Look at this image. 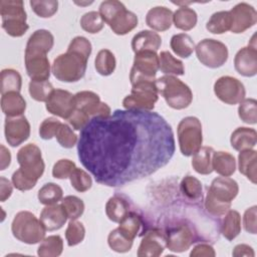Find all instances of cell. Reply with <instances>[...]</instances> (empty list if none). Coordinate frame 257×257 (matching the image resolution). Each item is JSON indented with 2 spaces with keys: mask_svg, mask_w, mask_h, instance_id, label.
<instances>
[{
  "mask_svg": "<svg viewBox=\"0 0 257 257\" xmlns=\"http://www.w3.org/2000/svg\"><path fill=\"white\" fill-rule=\"evenodd\" d=\"M85 236V228L81 222L70 220L65 230V239L69 247L81 243Z\"/></svg>",
  "mask_w": 257,
  "mask_h": 257,
  "instance_id": "obj_50",
  "label": "cell"
},
{
  "mask_svg": "<svg viewBox=\"0 0 257 257\" xmlns=\"http://www.w3.org/2000/svg\"><path fill=\"white\" fill-rule=\"evenodd\" d=\"M67 121L73 127V130L80 131L90 121V117L88 115H86L85 113H83L82 111L74 108L73 112L71 113V115L69 116Z\"/></svg>",
  "mask_w": 257,
  "mask_h": 257,
  "instance_id": "obj_56",
  "label": "cell"
},
{
  "mask_svg": "<svg viewBox=\"0 0 257 257\" xmlns=\"http://www.w3.org/2000/svg\"><path fill=\"white\" fill-rule=\"evenodd\" d=\"M173 11L165 6L151 8L146 15L147 25L156 31H166L172 26Z\"/></svg>",
  "mask_w": 257,
  "mask_h": 257,
  "instance_id": "obj_24",
  "label": "cell"
},
{
  "mask_svg": "<svg viewBox=\"0 0 257 257\" xmlns=\"http://www.w3.org/2000/svg\"><path fill=\"white\" fill-rule=\"evenodd\" d=\"M39 219L46 231H56L63 227L68 218L61 204H54L43 208Z\"/></svg>",
  "mask_w": 257,
  "mask_h": 257,
  "instance_id": "obj_23",
  "label": "cell"
},
{
  "mask_svg": "<svg viewBox=\"0 0 257 257\" xmlns=\"http://www.w3.org/2000/svg\"><path fill=\"white\" fill-rule=\"evenodd\" d=\"M232 255L235 257H240V256L254 257L255 253L251 246H249L247 244H238L234 247V249L232 251Z\"/></svg>",
  "mask_w": 257,
  "mask_h": 257,
  "instance_id": "obj_59",
  "label": "cell"
},
{
  "mask_svg": "<svg viewBox=\"0 0 257 257\" xmlns=\"http://www.w3.org/2000/svg\"><path fill=\"white\" fill-rule=\"evenodd\" d=\"M10 163H11V154L3 145H1V166H0V170L1 171L5 170L10 165Z\"/></svg>",
  "mask_w": 257,
  "mask_h": 257,
  "instance_id": "obj_60",
  "label": "cell"
},
{
  "mask_svg": "<svg viewBox=\"0 0 257 257\" xmlns=\"http://www.w3.org/2000/svg\"><path fill=\"white\" fill-rule=\"evenodd\" d=\"M158 99L159 92L156 81L142 80L132 84L131 94L123 98L122 105L125 109L151 111Z\"/></svg>",
  "mask_w": 257,
  "mask_h": 257,
  "instance_id": "obj_9",
  "label": "cell"
},
{
  "mask_svg": "<svg viewBox=\"0 0 257 257\" xmlns=\"http://www.w3.org/2000/svg\"><path fill=\"white\" fill-rule=\"evenodd\" d=\"M118 230L127 239L133 240L137 237L142 227V219L135 212H128L126 216L118 223Z\"/></svg>",
  "mask_w": 257,
  "mask_h": 257,
  "instance_id": "obj_42",
  "label": "cell"
},
{
  "mask_svg": "<svg viewBox=\"0 0 257 257\" xmlns=\"http://www.w3.org/2000/svg\"><path fill=\"white\" fill-rule=\"evenodd\" d=\"M216 252L214 248L207 243H200L196 245L190 252L191 257H214Z\"/></svg>",
  "mask_w": 257,
  "mask_h": 257,
  "instance_id": "obj_57",
  "label": "cell"
},
{
  "mask_svg": "<svg viewBox=\"0 0 257 257\" xmlns=\"http://www.w3.org/2000/svg\"><path fill=\"white\" fill-rule=\"evenodd\" d=\"M239 172L244 175L250 182L256 184L257 169V152L253 149L244 150L238 156Z\"/></svg>",
  "mask_w": 257,
  "mask_h": 257,
  "instance_id": "obj_28",
  "label": "cell"
},
{
  "mask_svg": "<svg viewBox=\"0 0 257 257\" xmlns=\"http://www.w3.org/2000/svg\"><path fill=\"white\" fill-rule=\"evenodd\" d=\"M115 65L116 60L114 54L109 49H101L98 51L94 60V66L100 75H110L114 71Z\"/></svg>",
  "mask_w": 257,
  "mask_h": 257,
  "instance_id": "obj_41",
  "label": "cell"
},
{
  "mask_svg": "<svg viewBox=\"0 0 257 257\" xmlns=\"http://www.w3.org/2000/svg\"><path fill=\"white\" fill-rule=\"evenodd\" d=\"M13 186L19 191H29L35 187L37 180L25 175L20 169L16 170L11 178Z\"/></svg>",
  "mask_w": 257,
  "mask_h": 257,
  "instance_id": "obj_52",
  "label": "cell"
},
{
  "mask_svg": "<svg viewBox=\"0 0 257 257\" xmlns=\"http://www.w3.org/2000/svg\"><path fill=\"white\" fill-rule=\"evenodd\" d=\"M53 89L48 80H30L28 86L30 96L36 101H46Z\"/></svg>",
  "mask_w": 257,
  "mask_h": 257,
  "instance_id": "obj_43",
  "label": "cell"
},
{
  "mask_svg": "<svg viewBox=\"0 0 257 257\" xmlns=\"http://www.w3.org/2000/svg\"><path fill=\"white\" fill-rule=\"evenodd\" d=\"M212 166L213 171L217 174L230 177L236 171V160L234 156L228 152H214L212 156Z\"/></svg>",
  "mask_w": 257,
  "mask_h": 257,
  "instance_id": "obj_29",
  "label": "cell"
},
{
  "mask_svg": "<svg viewBox=\"0 0 257 257\" xmlns=\"http://www.w3.org/2000/svg\"><path fill=\"white\" fill-rule=\"evenodd\" d=\"M160 69L159 55L153 50H143L136 53L134 65L131 69L130 80L134 84L142 80L156 81V74Z\"/></svg>",
  "mask_w": 257,
  "mask_h": 257,
  "instance_id": "obj_11",
  "label": "cell"
},
{
  "mask_svg": "<svg viewBox=\"0 0 257 257\" xmlns=\"http://www.w3.org/2000/svg\"><path fill=\"white\" fill-rule=\"evenodd\" d=\"M76 168L75 163L68 159H61L57 161L52 168V176L55 179H69L72 171Z\"/></svg>",
  "mask_w": 257,
  "mask_h": 257,
  "instance_id": "obj_53",
  "label": "cell"
},
{
  "mask_svg": "<svg viewBox=\"0 0 257 257\" xmlns=\"http://www.w3.org/2000/svg\"><path fill=\"white\" fill-rule=\"evenodd\" d=\"M24 61L31 80H48L51 67L47 54H24Z\"/></svg>",
  "mask_w": 257,
  "mask_h": 257,
  "instance_id": "obj_21",
  "label": "cell"
},
{
  "mask_svg": "<svg viewBox=\"0 0 257 257\" xmlns=\"http://www.w3.org/2000/svg\"><path fill=\"white\" fill-rule=\"evenodd\" d=\"M172 50L182 58H188L195 50V43L187 33H179L172 36L170 41Z\"/></svg>",
  "mask_w": 257,
  "mask_h": 257,
  "instance_id": "obj_34",
  "label": "cell"
},
{
  "mask_svg": "<svg viewBox=\"0 0 257 257\" xmlns=\"http://www.w3.org/2000/svg\"><path fill=\"white\" fill-rule=\"evenodd\" d=\"M61 206L70 220L78 219L84 212V203L76 196L64 197L61 200Z\"/></svg>",
  "mask_w": 257,
  "mask_h": 257,
  "instance_id": "obj_46",
  "label": "cell"
},
{
  "mask_svg": "<svg viewBox=\"0 0 257 257\" xmlns=\"http://www.w3.org/2000/svg\"><path fill=\"white\" fill-rule=\"evenodd\" d=\"M241 232V216L236 210H229L221 223V233L229 241L235 239Z\"/></svg>",
  "mask_w": 257,
  "mask_h": 257,
  "instance_id": "obj_32",
  "label": "cell"
},
{
  "mask_svg": "<svg viewBox=\"0 0 257 257\" xmlns=\"http://www.w3.org/2000/svg\"><path fill=\"white\" fill-rule=\"evenodd\" d=\"M54 138H56L58 144L65 149H71L77 143V136L73 133L68 124L62 122L56 131Z\"/></svg>",
  "mask_w": 257,
  "mask_h": 257,
  "instance_id": "obj_51",
  "label": "cell"
},
{
  "mask_svg": "<svg viewBox=\"0 0 257 257\" xmlns=\"http://www.w3.org/2000/svg\"><path fill=\"white\" fill-rule=\"evenodd\" d=\"M159 61L160 70L166 75H183L185 73L184 63L167 50L159 54Z\"/></svg>",
  "mask_w": 257,
  "mask_h": 257,
  "instance_id": "obj_38",
  "label": "cell"
},
{
  "mask_svg": "<svg viewBox=\"0 0 257 257\" xmlns=\"http://www.w3.org/2000/svg\"><path fill=\"white\" fill-rule=\"evenodd\" d=\"M80 26L84 31L94 34L99 32L103 28L104 21L102 20L99 12L89 11L81 16Z\"/></svg>",
  "mask_w": 257,
  "mask_h": 257,
  "instance_id": "obj_47",
  "label": "cell"
},
{
  "mask_svg": "<svg viewBox=\"0 0 257 257\" xmlns=\"http://www.w3.org/2000/svg\"><path fill=\"white\" fill-rule=\"evenodd\" d=\"M17 162L20 170L27 176L38 181L44 173L45 164L41 151L35 144H28L22 147L17 153Z\"/></svg>",
  "mask_w": 257,
  "mask_h": 257,
  "instance_id": "obj_12",
  "label": "cell"
},
{
  "mask_svg": "<svg viewBox=\"0 0 257 257\" xmlns=\"http://www.w3.org/2000/svg\"><path fill=\"white\" fill-rule=\"evenodd\" d=\"M0 14L2 28L12 37H21L28 30L27 15L21 0H1Z\"/></svg>",
  "mask_w": 257,
  "mask_h": 257,
  "instance_id": "obj_7",
  "label": "cell"
},
{
  "mask_svg": "<svg viewBox=\"0 0 257 257\" xmlns=\"http://www.w3.org/2000/svg\"><path fill=\"white\" fill-rule=\"evenodd\" d=\"M75 108L82 111L91 118L107 117L111 114V109L107 103L102 102L98 94L90 90L78 91L74 94Z\"/></svg>",
  "mask_w": 257,
  "mask_h": 257,
  "instance_id": "obj_14",
  "label": "cell"
},
{
  "mask_svg": "<svg viewBox=\"0 0 257 257\" xmlns=\"http://www.w3.org/2000/svg\"><path fill=\"white\" fill-rule=\"evenodd\" d=\"M236 71L245 76L252 77L257 73V49L256 44L242 47L234 57Z\"/></svg>",
  "mask_w": 257,
  "mask_h": 257,
  "instance_id": "obj_20",
  "label": "cell"
},
{
  "mask_svg": "<svg viewBox=\"0 0 257 257\" xmlns=\"http://www.w3.org/2000/svg\"><path fill=\"white\" fill-rule=\"evenodd\" d=\"M45 107L51 114L67 120L75 108L74 95L64 89H53L45 101Z\"/></svg>",
  "mask_w": 257,
  "mask_h": 257,
  "instance_id": "obj_16",
  "label": "cell"
},
{
  "mask_svg": "<svg viewBox=\"0 0 257 257\" xmlns=\"http://www.w3.org/2000/svg\"><path fill=\"white\" fill-rule=\"evenodd\" d=\"M13 184L4 177H0V201L5 202L12 194Z\"/></svg>",
  "mask_w": 257,
  "mask_h": 257,
  "instance_id": "obj_58",
  "label": "cell"
},
{
  "mask_svg": "<svg viewBox=\"0 0 257 257\" xmlns=\"http://www.w3.org/2000/svg\"><path fill=\"white\" fill-rule=\"evenodd\" d=\"M229 12L232 18L230 29L232 33H243L257 22V12L255 8L246 2L238 3Z\"/></svg>",
  "mask_w": 257,
  "mask_h": 257,
  "instance_id": "obj_18",
  "label": "cell"
},
{
  "mask_svg": "<svg viewBox=\"0 0 257 257\" xmlns=\"http://www.w3.org/2000/svg\"><path fill=\"white\" fill-rule=\"evenodd\" d=\"M182 195L191 201H199L203 197L202 183L193 176H186L182 179L180 184Z\"/></svg>",
  "mask_w": 257,
  "mask_h": 257,
  "instance_id": "obj_40",
  "label": "cell"
},
{
  "mask_svg": "<svg viewBox=\"0 0 257 257\" xmlns=\"http://www.w3.org/2000/svg\"><path fill=\"white\" fill-rule=\"evenodd\" d=\"M167 247L166 233L161 229H152L146 232L138 249L139 257H158Z\"/></svg>",
  "mask_w": 257,
  "mask_h": 257,
  "instance_id": "obj_19",
  "label": "cell"
},
{
  "mask_svg": "<svg viewBox=\"0 0 257 257\" xmlns=\"http://www.w3.org/2000/svg\"><path fill=\"white\" fill-rule=\"evenodd\" d=\"M196 55L198 60L209 68H218L228 60L229 51L227 46L216 39L205 38L196 46Z\"/></svg>",
  "mask_w": 257,
  "mask_h": 257,
  "instance_id": "obj_10",
  "label": "cell"
},
{
  "mask_svg": "<svg viewBox=\"0 0 257 257\" xmlns=\"http://www.w3.org/2000/svg\"><path fill=\"white\" fill-rule=\"evenodd\" d=\"M175 152L171 125L156 112L116 109L93 117L81 130L78 158L105 186L117 187L150 176Z\"/></svg>",
  "mask_w": 257,
  "mask_h": 257,
  "instance_id": "obj_1",
  "label": "cell"
},
{
  "mask_svg": "<svg viewBox=\"0 0 257 257\" xmlns=\"http://www.w3.org/2000/svg\"><path fill=\"white\" fill-rule=\"evenodd\" d=\"M239 193L238 183L229 177H218L214 179L207 191L205 198L206 211L214 216H224L231 208L232 201Z\"/></svg>",
  "mask_w": 257,
  "mask_h": 257,
  "instance_id": "obj_3",
  "label": "cell"
},
{
  "mask_svg": "<svg viewBox=\"0 0 257 257\" xmlns=\"http://www.w3.org/2000/svg\"><path fill=\"white\" fill-rule=\"evenodd\" d=\"M133 243L134 241L122 235L118 228L110 231L107 237V244L109 248L117 253L128 252L133 247Z\"/></svg>",
  "mask_w": 257,
  "mask_h": 257,
  "instance_id": "obj_44",
  "label": "cell"
},
{
  "mask_svg": "<svg viewBox=\"0 0 257 257\" xmlns=\"http://www.w3.org/2000/svg\"><path fill=\"white\" fill-rule=\"evenodd\" d=\"M159 94H161L167 104L174 109H184L193 100L191 88L181 79L174 75H164L156 79Z\"/></svg>",
  "mask_w": 257,
  "mask_h": 257,
  "instance_id": "obj_5",
  "label": "cell"
},
{
  "mask_svg": "<svg viewBox=\"0 0 257 257\" xmlns=\"http://www.w3.org/2000/svg\"><path fill=\"white\" fill-rule=\"evenodd\" d=\"M29 4L33 12L41 18L52 17L58 9V1L56 0H31Z\"/></svg>",
  "mask_w": 257,
  "mask_h": 257,
  "instance_id": "obj_48",
  "label": "cell"
},
{
  "mask_svg": "<svg viewBox=\"0 0 257 257\" xmlns=\"http://www.w3.org/2000/svg\"><path fill=\"white\" fill-rule=\"evenodd\" d=\"M11 231L13 236L20 242L33 245L45 238L46 229L40 219L29 211L18 212L12 221Z\"/></svg>",
  "mask_w": 257,
  "mask_h": 257,
  "instance_id": "obj_6",
  "label": "cell"
},
{
  "mask_svg": "<svg viewBox=\"0 0 257 257\" xmlns=\"http://www.w3.org/2000/svg\"><path fill=\"white\" fill-rule=\"evenodd\" d=\"M257 207L252 206L248 208L243 216L244 229L250 234H256L257 232Z\"/></svg>",
  "mask_w": 257,
  "mask_h": 257,
  "instance_id": "obj_55",
  "label": "cell"
},
{
  "mask_svg": "<svg viewBox=\"0 0 257 257\" xmlns=\"http://www.w3.org/2000/svg\"><path fill=\"white\" fill-rule=\"evenodd\" d=\"M198 21V15L196 11L188 6H180L173 13V22L176 28L188 31L193 29Z\"/></svg>",
  "mask_w": 257,
  "mask_h": 257,
  "instance_id": "obj_33",
  "label": "cell"
},
{
  "mask_svg": "<svg viewBox=\"0 0 257 257\" xmlns=\"http://www.w3.org/2000/svg\"><path fill=\"white\" fill-rule=\"evenodd\" d=\"M62 197L63 191L61 187L55 183H46L39 189L37 194L38 201L45 206L57 204L62 200Z\"/></svg>",
  "mask_w": 257,
  "mask_h": 257,
  "instance_id": "obj_39",
  "label": "cell"
},
{
  "mask_svg": "<svg viewBox=\"0 0 257 257\" xmlns=\"http://www.w3.org/2000/svg\"><path fill=\"white\" fill-rule=\"evenodd\" d=\"M4 134L8 145L18 147L28 140L30 136V123L24 115L6 116Z\"/></svg>",
  "mask_w": 257,
  "mask_h": 257,
  "instance_id": "obj_17",
  "label": "cell"
},
{
  "mask_svg": "<svg viewBox=\"0 0 257 257\" xmlns=\"http://www.w3.org/2000/svg\"><path fill=\"white\" fill-rule=\"evenodd\" d=\"M162 44L161 36L153 30H142L132 39V49L135 53L143 50H159Z\"/></svg>",
  "mask_w": 257,
  "mask_h": 257,
  "instance_id": "obj_25",
  "label": "cell"
},
{
  "mask_svg": "<svg viewBox=\"0 0 257 257\" xmlns=\"http://www.w3.org/2000/svg\"><path fill=\"white\" fill-rule=\"evenodd\" d=\"M232 18L229 11H218L212 14L208 22L206 23V28L209 32L213 34H222L231 29Z\"/></svg>",
  "mask_w": 257,
  "mask_h": 257,
  "instance_id": "obj_35",
  "label": "cell"
},
{
  "mask_svg": "<svg viewBox=\"0 0 257 257\" xmlns=\"http://www.w3.org/2000/svg\"><path fill=\"white\" fill-rule=\"evenodd\" d=\"M63 251V240L59 235H51L44 238L37 248L40 257H57Z\"/></svg>",
  "mask_w": 257,
  "mask_h": 257,
  "instance_id": "obj_37",
  "label": "cell"
},
{
  "mask_svg": "<svg viewBox=\"0 0 257 257\" xmlns=\"http://www.w3.org/2000/svg\"><path fill=\"white\" fill-rule=\"evenodd\" d=\"M214 92L221 101L230 105L240 103L246 95L244 84L238 78L229 75L221 76L215 81Z\"/></svg>",
  "mask_w": 257,
  "mask_h": 257,
  "instance_id": "obj_13",
  "label": "cell"
},
{
  "mask_svg": "<svg viewBox=\"0 0 257 257\" xmlns=\"http://www.w3.org/2000/svg\"><path fill=\"white\" fill-rule=\"evenodd\" d=\"M61 121L56 117H47L45 118L39 126V136L43 140H51L55 137L56 131L58 130Z\"/></svg>",
  "mask_w": 257,
  "mask_h": 257,
  "instance_id": "obj_54",
  "label": "cell"
},
{
  "mask_svg": "<svg viewBox=\"0 0 257 257\" xmlns=\"http://www.w3.org/2000/svg\"><path fill=\"white\" fill-rule=\"evenodd\" d=\"M1 109L6 116L23 115L26 101L18 91H9L1 94Z\"/></svg>",
  "mask_w": 257,
  "mask_h": 257,
  "instance_id": "obj_26",
  "label": "cell"
},
{
  "mask_svg": "<svg viewBox=\"0 0 257 257\" xmlns=\"http://www.w3.org/2000/svg\"><path fill=\"white\" fill-rule=\"evenodd\" d=\"M230 143L232 148L238 152L253 149L257 143V133L254 128L237 127L231 135Z\"/></svg>",
  "mask_w": 257,
  "mask_h": 257,
  "instance_id": "obj_27",
  "label": "cell"
},
{
  "mask_svg": "<svg viewBox=\"0 0 257 257\" xmlns=\"http://www.w3.org/2000/svg\"><path fill=\"white\" fill-rule=\"evenodd\" d=\"M69 180L73 189L80 193L88 191L92 185L90 175L86 173L84 170L79 169L77 167L72 171L71 175L69 176Z\"/></svg>",
  "mask_w": 257,
  "mask_h": 257,
  "instance_id": "obj_49",
  "label": "cell"
},
{
  "mask_svg": "<svg viewBox=\"0 0 257 257\" xmlns=\"http://www.w3.org/2000/svg\"><path fill=\"white\" fill-rule=\"evenodd\" d=\"M128 212L130 204L122 196L114 195L110 197L105 204V214L107 218L114 223H119Z\"/></svg>",
  "mask_w": 257,
  "mask_h": 257,
  "instance_id": "obj_30",
  "label": "cell"
},
{
  "mask_svg": "<svg viewBox=\"0 0 257 257\" xmlns=\"http://www.w3.org/2000/svg\"><path fill=\"white\" fill-rule=\"evenodd\" d=\"M54 44L52 33L46 29L34 31L28 38L24 54H47Z\"/></svg>",
  "mask_w": 257,
  "mask_h": 257,
  "instance_id": "obj_22",
  "label": "cell"
},
{
  "mask_svg": "<svg viewBox=\"0 0 257 257\" xmlns=\"http://www.w3.org/2000/svg\"><path fill=\"white\" fill-rule=\"evenodd\" d=\"M215 151L211 147H201V149L193 155L192 167L201 175H209L213 172L212 156Z\"/></svg>",
  "mask_w": 257,
  "mask_h": 257,
  "instance_id": "obj_31",
  "label": "cell"
},
{
  "mask_svg": "<svg viewBox=\"0 0 257 257\" xmlns=\"http://www.w3.org/2000/svg\"><path fill=\"white\" fill-rule=\"evenodd\" d=\"M92 46L90 41L83 36L74 37L65 53L59 54L53 61L51 72L54 77L63 82H76L86 71L87 60Z\"/></svg>",
  "mask_w": 257,
  "mask_h": 257,
  "instance_id": "obj_2",
  "label": "cell"
},
{
  "mask_svg": "<svg viewBox=\"0 0 257 257\" xmlns=\"http://www.w3.org/2000/svg\"><path fill=\"white\" fill-rule=\"evenodd\" d=\"M238 115L248 124L257 122V101L255 98H244L238 107Z\"/></svg>",
  "mask_w": 257,
  "mask_h": 257,
  "instance_id": "obj_45",
  "label": "cell"
},
{
  "mask_svg": "<svg viewBox=\"0 0 257 257\" xmlns=\"http://www.w3.org/2000/svg\"><path fill=\"white\" fill-rule=\"evenodd\" d=\"M22 85V78L20 73L12 68L2 69L0 73V91L1 94L9 91L20 92Z\"/></svg>",
  "mask_w": 257,
  "mask_h": 257,
  "instance_id": "obj_36",
  "label": "cell"
},
{
  "mask_svg": "<svg viewBox=\"0 0 257 257\" xmlns=\"http://www.w3.org/2000/svg\"><path fill=\"white\" fill-rule=\"evenodd\" d=\"M178 142L182 155L191 157L197 153L203 143L202 123L196 116H186L177 127Z\"/></svg>",
  "mask_w": 257,
  "mask_h": 257,
  "instance_id": "obj_8",
  "label": "cell"
},
{
  "mask_svg": "<svg viewBox=\"0 0 257 257\" xmlns=\"http://www.w3.org/2000/svg\"><path fill=\"white\" fill-rule=\"evenodd\" d=\"M99 14L113 33L125 35L138 26V16L117 0H105L99 5Z\"/></svg>",
  "mask_w": 257,
  "mask_h": 257,
  "instance_id": "obj_4",
  "label": "cell"
},
{
  "mask_svg": "<svg viewBox=\"0 0 257 257\" xmlns=\"http://www.w3.org/2000/svg\"><path fill=\"white\" fill-rule=\"evenodd\" d=\"M165 233L167 236V248L175 253L185 252L193 243L197 242L192 228L185 223L173 225Z\"/></svg>",
  "mask_w": 257,
  "mask_h": 257,
  "instance_id": "obj_15",
  "label": "cell"
}]
</instances>
